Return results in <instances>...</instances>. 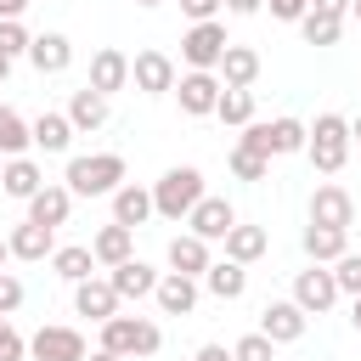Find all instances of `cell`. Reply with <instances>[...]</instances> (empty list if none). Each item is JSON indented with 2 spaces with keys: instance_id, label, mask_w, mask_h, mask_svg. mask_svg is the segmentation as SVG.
<instances>
[{
  "instance_id": "1",
  "label": "cell",
  "mask_w": 361,
  "mask_h": 361,
  "mask_svg": "<svg viewBox=\"0 0 361 361\" xmlns=\"http://www.w3.org/2000/svg\"><path fill=\"white\" fill-rule=\"evenodd\" d=\"M118 186H124V158H118V152L68 158V192H73V197H113Z\"/></svg>"
},
{
  "instance_id": "2",
  "label": "cell",
  "mask_w": 361,
  "mask_h": 361,
  "mask_svg": "<svg viewBox=\"0 0 361 361\" xmlns=\"http://www.w3.org/2000/svg\"><path fill=\"white\" fill-rule=\"evenodd\" d=\"M102 350L135 361V355H158L164 350V327L147 322V316H107L102 322Z\"/></svg>"
},
{
  "instance_id": "3",
  "label": "cell",
  "mask_w": 361,
  "mask_h": 361,
  "mask_svg": "<svg viewBox=\"0 0 361 361\" xmlns=\"http://www.w3.org/2000/svg\"><path fill=\"white\" fill-rule=\"evenodd\" d=\"M305 152H310V164H316L322 175H338L344 158H350V118L316 113V124L305 130Z\"/></svg>"
},
{
  "instance_id": "4",
  "label": "cell",
  "mask_w": 361,
  "mask_h": 361,
  "mask_svg": "<svg viewBox=\"0 0 361 361\" xmlns=\"http://www.w3.org/2000/svg\"><path fill=\"white\" fill-rule=\"evenodd\" d=\"M197 197H203V169L175 164V169H164L158 186H152V214H164V220H186Z\"/></svg>"
},
{
  "instance_id": "5",
  "label": "cell",
  "mask_w": 361,
  "mask_h": 361,
  "mask_svg": "<svg viewBox=\"0 0 361 361\" xmlns=\"http://www.w3.org/2000/svg\"><path fill=\"white\" fill-rule=\"evenodd\" d=\"M226 23L220 17H209V23H192L186 34H180V56H186V68H220V56H226Z\"/></svg>"
},
{
  "instance_id": "6",
  "label": "cell",
  "mask_w": 361,
  "mask_h": 361,
  "mask_svg": "<svg viewBox=\"0 0 361 361\" xmlns=\"http://www.w3.org/2000/svg\"><path fill=\"white\" fill-rule=\"evenodd\" d=\"M333 299H338L333 271L310 259V271H299V276H293V305H299L305 316H322V310H333Z\"/></svg>"
},
{
  "instance_id": "7",
  "label": "cell",
  "mask_w": 361,
  "mask_h": 361,
  "mask_svg": "<svg viewBox=\"0 0 361 361\" xmlns=\"http://www.w3.org/2000/svg\"><path fill=\"white\" fill-rule=\"evenodd\" d=\"M175 96H180V113L203 118V113H214V102H220V73H214V68H192V73L175 79Z\"/></svg>"
},
{
  "instance_id": "8",
  "label": "cell",
  "mask_w": 361,
  "mask_h": 361,
  "mask_svg": "<svg viewBox=\"0 0 361 361\" xmlns=\"http://www.w3.org/2000/svg\"><path fill=\"white\" fill-rule=\"evenodd\" d=\"M231 226H237V209H231L226 197H209V192H203V197L192 203V214H186V231L203 237V243H220Z\"/></svg>"
},
{
  "instance_id": "9",
  "label": "cell",
  "mask_w": 361,
  "mask_h": 361,
  "mask_svg": "<svg viewBox=\"0 0 361 361\" xmlns=\"http://www.w3.org/2000/svg\"><path fill=\"white\" fill-rule=\"evenodd\" d=\"M34 361H85V333L79 327H39L28 338Z\"/></svg>"
},
{
  "instance_id": "10",
  "label": "cell",
  "mask_w": 361,
  "mask_h": 361,
  "mask_svg": "<svg viewBox=\"0 0 361 361\" xmlns=\"http://www.w3.org/2000/svg\"><path fill=\"white\" fill-rule=\"evenodd\" d=\"M305 310L293 305V299H271L265 310H259V333L271 338V344H293V338H305Z\"/></svg>"
},
{
  "instance_id": "11",
  "label": "cell",
  "mask_w": 361,
  "mask_h": 361,
  "mask_svg": "<svg viewBox=\"0 0 361 361\" xmlns=\"http://www.w3.org/2000/svg\"><path fill=\"white\" fill-rule=\"evenodd\" d=\"M130 79H135L141 96H164V90H175V62H169L164 51H135Z\"/></svg>"
},
{
  "instance_id": "12",
  "label": "cell",
  "mask_w": 361,
  "mask_h": 361,
  "mask_svg": "<svg viewBox=\"0 0 361 361\" xmlns=\"http://www.w3.org/2000/svg\"><path fill=\"white\" fill-rule=\"evenodd\" d=\"M350 220H355V197H350L344 186H316V197H310V226H344V231H350Z\"/></svg>"
},
{
  "instance_id": "13",
  "label": "cell",
  "mask_w": 361,
  "mask_h": 361,
  "mask_svg": "<svg viewBox=\"0 0 361 361\" xmlns=\"http://www.w3.org/2000/svg\"><path fill=\"white\" fill-rule=\"evenodd\" d=\"M152 299H158V310H164V316H192V310H197V276L169 271V276H158Z\"/></svg>"
},
{
  "instance_id": "14",
  "label": "cell",
  "mask_w": 361,
  "mask_h": 361,
  "mask_svg": "<svg viewBox=\"0 0 361 361\" xmlns=\"http://www.w3.org/2000/svg\"><path fill=\"white\" fill-rule=\"evenodd\" d=\"M73 310H79V316H90L96 327H102L107 316H118V293H113V282H96V276L73 282Z\"/></svg>"
},
{
  "instance_id": "15",
  "label": "cell",
  "mask_w": 361,
  "mask_h": 361,
  "mask_svg": "<svg viewBox=\"0 0 361 361\" xmlns=\"http://www.w3.org/2000/svg\"><path fill=\"white\" fill-rule=\"evenodd\" d=\"M68 209H73V192H68V186H51V180L28 197V220H34V226H51V231L68 226Z\"/></svg>"
},
{
  "instance_id": "16",
  "label": "cell",
  "mask_w": 361,
  "mask_h": 361,
  "mask_svg": "<svg viewBox=\"0 0 361 361\" xmlns=\"http://www.w3.org/2000/svg\"><path fill=\"white\" fill-rule=\"evenodd\" d=\"M6 248H11V259H51V254H56V231H51V226L23 220V226H11Z\"/></svg>"
},
{
  "instance_id": "17",
  "label": "cell",
  "mask_w": 361,
  "mask_h": 361,
  "mask_svg": "<svg viewBox=\"0 0 361 361\" xmlns=\"http://www.w3.org/2000/svg\"><path fill=\"white\" fill-rule=\"evenodd\" d=\"M130 85V56L124 51H96L90 56V90H102V96H113V90H124Z\"/></svg>"
},
{
  "instance_id": "18",
  "label": "cell",
  "mask_w": 361,
  "mask_h": 361,
  "mask_svg": "<svg viewBox=\"0 0 361 361\" xmlns=\"http://www.w3.org/2000/svg\"><path fill=\"white\" fill-rule=\"evenodd\" d=\"M39 186H45V175H39V164H34L28 152H23V158H6V164H0V192H6V197H23V203H28V197H34Z\"/></svg>"
},
{
  "instance_id": "19",
  "label": "cell",
  "mask_w": 361,
  "mask_h": 361,
  "mask_svg": "<svg viewBox=\"0 0 361 361\" xmlns=\"http://www.w3.org/2000/svg\"><path fill=\"white\" fill-rule=\"evenodd\" d=\"M90 254H96V265H107V271H113V265H124V259L135 254V231L113 220V226H102V231L90 237Z\"/></svg>"
},
{
  "instance_id": "20",
  "label": "cell",
  "mask_w": 361,
  "mask_h": 361,
  "mask_svg": "<svg viewBox=\"0 0 361 361\" xmlns=\"http://www.w3.org/2000/svg\"><path fill=\"white\" fill-rule=\"evenodd\" d=\"M107 282H113V293H118V299H147V293L158 288V271H152L147 259H135V254H130L124 265H113V276H107Z\"/></svg>"
},
{
  "instance_id": "21",
  "label": "cell",
  "mask_w": 361,
  "mask_h": 361,
  "mask_svg": "<svg viewBox=\"0 0 361 361\" xmlns=\"http://www.w3.org/2000/svg\"><path fill=\"white\" fill-rule=\"evenodd\" d=\"M28 62H34L39 73H62V68L73 62V39H68V34H34V39H28Z\"/></svg>"
},
{
  "instance_id": "22",
  "label": "cell",
  "mask_w": 361,
  "mask_h": 361,
  "mask_svg": "<svg viewBox=\"0 0 361 361\" xmlns=\"http://www.w3.org/2000/svg\"><path fill=\"white\" fill-rule=\"evenodd\" d=\"M107 113H113V107H107V96H102V90H90V85H85V90H73V102H68V124H73V135H79V130H102V124H107Z\"/></svg>"
},
{
  "instance_id": "23",
  "label": "cell",
  "mask_w": 361,
  "mask_h": 361,
  "mask_svg": "<svg viewBox=\"0 0 361 361\" xmlns=\"http://www.w3.org/2000/svg\"><path fill=\"white\" fill-rule=\"evenodd\" d=\"M113 220H118V226H130V231H135V226H147V220H152V192L124 180V186L113 192Z\"/></svg>"
},
{
  "instance_id": "24",
  "label": "cell",
  "mask_w": 361,
  "mask_h": 361,
  "mask_svg": "<svg viewBox=\"0 0 361 361\" xmlns=\"http://www.w3.org/2000/svg\"><path fill=\"white\" fill-rule=\"evenodd\" d=\"M169 271H180V276H203V271H209V243L192 237V231L169 237Z\"/></svg>"
},
{
  "instance_id": "25",
  "label": "cell",
  "mask_w": 361,
  "mask_h": 361,
  "mask_svg": "<svg viewBox=\"0 0 361 361\" xmlns=\"http://www.w3.org/2000/svg\"><path fill=\"white\" fill-rule=\"evenodd\" d=\"M259 79V51L254 45H226V56H220V85H254Z\"/></svg>"
},
{
  "instance_id": "26",
  "label": "cell",
  "mask_w": 361,
  "mask_h": 361,
  "mask_svg": "<svg viewBox=\"0 0 361 361\" xmlns=\"http://www.w3.org/2000/svg\"><path fill=\"white\" fill-rule=\"evenodd\" d=\"M28 141H34L39 152H68V141H73L68 113H39V118L28 124Z\"/></svg>"
},
{
  "instance_id": "27",
  "label": "cell",
  "mask_w": 361,
  "mask_h": 361,
  "mask_svg": "<svg viewBox=\"0 0 361 361\" xmlns=\"http://www.w3.org/2000/svg\"><path fill=\"white\" fill-rule=\"evenodd\" d=\"M344 248H350V231L344 226H305V254L316 265H333Z\"/></svg>"
},
{
  "instance_id": "28",
  "label": "cell",
  "mask_w": 361,
  "mask_h": 361,
  "mask_svg": "<svg viewBox=\"0 0 361 361\" xmlns=\"http://www.w3.org/2000/svg\"><path fill=\"white\" fill-rule=\"evenodd\" d=\"M203 288L214 293V299H243V288H248V265H237V259H209V271H203Z\"/></svg>"
},
{
  "instance_id": "29",
  "label": "cell",
  "mask_w": 361,
  "mask_h": 361,
  "mask_svg": "<svg viewBox=\"0 0 361 361\" xmlns=\"http://www.w3.org/2000/svg\"><path fill=\"white\" fill-rule=\"evenodd\" d=\"M214 118L220 124H248L254 118V90H243V85H220V102H214Z\"/></svg>"
},
{
  "instance_id": "30",
  "label": "cell",
  "mask_w": 361,
  "mask_h": 361,
  "mask_svg": "<svg viewBox=\"0 0 361 361\" xmlns=\"http://www.w3.org/2000/svg\"><path fill=\"white\" fill-rule=\"evenodd\" d=\"M220 243H226V259H237V265H254L265 254V231L259 226H231Z\"/></svg>"
},
{
  "instance_id": "31",
  "label": "cell",
  "mask_w": 361,
  "mask_h": 361,
  "mask_svg": "<svg viewBox=\"0 0 361 361\" xmlns=\"http://www.w3.org/2000/svg\"><path fill=\"white\" fill-rule=\"evenodd\" d=\"M51 271H56L62 282H85V276L96 271V254H90L85 243H68V248H56V254H51Z\"/></svg>"
},
{
  "instance_id": "32",
  "label": "cell",
  "mask_w": 361,
  "mask_h": 361,
  "mask_svg": "<svg viewBox=\"0 0 361 361\" xmlns=\"http://www.w3.org/2000/svg\"><path fill=\"white\" fill-rule=\"evenodd\" d=\"M34 141H28V118L17 107H0V158H23Z\"/></svg>"
},
{
  "instance_id": "33",
  "label": "cell",
  "mask_w": 361,
  "mask_h": 361,
  "mask_svg": "<svg viewBox=\"0 0 361 361\" xmlns=\"http://www.w3.org/2000/svg\"><path fill=\"white\" fill-rule=\"evenodd\" d=\"M265 147H271V158L305 152V124H299V118H271V124H265Z\"/></svg>"
},
{
  "instance_id": "34",
  "label": "cell",
  "mask_w": 361,
  "mask_h": 361,
  "mask_svg": "<svg viewBox=\"0 0 361 361\" xmlns=\"http://www.w3.org/2000/svg\"><path fill=\"white\" fill-rule=\"evenodd\" d=\"M231 175L237 180H265L271 175V158L254 152V147H231Z\"/></svg>"
},
{
  "instance_id": "35",
  "label": "cell",
  "mask_w": 361,
  "mask_h": 361,
  "mask_svg": "<svg viewBox=\"0 0 361 361\" xmlns=\"http://www.w3.org/2000/svg\"><path fill=\"white\" fill-rule=\"evenodd\" d=\"M231 361H276V344L254 327V333H243V338L231 344Z\"/></svg>"
},
{
  "instance_id": "36",
  "label": "cell",
  "mask_w": 361,
  "mask_h": 361,
  "mask_svg": "<svg viewBox=\"0 0 361 361\" xmlns=\"http://www.w3.org/2000/svg\"><path fill=\"white\" fill-rule=\"evenodd\" d=\"M299 28H305V39H310V45H333V39H338V28H344V17H316V11H305V17H299Z\"/></svg>"
},
{
  "instance_id": "37",
  "label": "cell",
  "mask_w": 361,
  "mask_h": 361,
  "mask_svg": "<svg viewBox=\"0 0 361 361\" xmlns=\"http://www.w3.org/2000/svg\"><path fill=\"white\" fill-rule=\"evenodd\" d=\"M333 282H338V293H350V299H355V293H361V254H350V248H344V254L333 259Z\"/></svg>"
},
{
  "instance_id": "38",
  "label": "cell",
  "mask_w": 361,
  "mask_h": 361,
  "mask_svg": "<svg viewBox=\"0 0 361 361\" xmlns=\"http://www.w3.org/2000/svg\"><path fill=\"white\" fill-rule=\"evenodd\" d=\"M0 51H6L11 62L28 51V28H23V17H0Z\"/></svg>"
},
{
  "instance_id": "39",
  "label": "cell",
  "mask_w": 361,
  "mask_h": 361,
  "mask_svg": "<svg viewBox=\"0 0 361 361\" xmlns=\"http://www.w3.org/2000/svg\"><path fill=\"white\" fill-rule=\"evenodd\" d=\"M23 355H28V338L0 316V361H23Z\"/></svg>"
},
{
  "instance_id": "40",
  "label": "cell",
  "mask_w": 361,
  "mask_h": 361,
  "mask_svg": "<svg viewBox=\"0 0 361 361\" xmlns=\"http://www.w3.org/2000/svg\"><path fill=\"white\" fill-rule=\"evenodd\" d=\"M17 305H23V282H17L11 271H0V316H11Z\"/></svg>"
},
{
  "instance_id": "41",
  "label": "cell",
  "mask_w": 361,
  "mask_h": 361,
  "mask_svg": "<svg viewBox=\"0 0 361 361\" xmlns=\"http://www.w3.org/2000/svg\"><path fill=\"white\" fill-rule=\"evenodd\" d=\"M305 11H310V0H271V17L276 23H299Z\"/></svg>"
},
{
  "instance_id": "42",
  "label": "cell",
  "mask_w": 361,
  "mask_h": 361,
  "mask_svg": "<svg viewBox=\"0 0 361 361\" xmlns=\"http://www.w3.org/2000/svg\"><path fill=\"white\" fill-rule=\"evenodd\" d=\"M220 6H226V0H180V11H186L192 23H209V17L220 11Z\"/></svg>"
},
{
  "instance_id": "43",
  "label": "cell",
  "mask_w": 361,
  "mask_h": 361,
  "mask_svg": "<svg viewBox=\"0 0 361 361\" xmlns=\"http://www.w3.org/2000/svg\"><path fill=\"white\" fill-rule=\"evenodd\" d=\"M310 11H316V17H344L350 0H310Z\"/></svg>"
},
{
  "instance_id": "44",
  "label": "cell",
  "mask_w": 361,
  "mask_h": 361,
  "mask_svg": "<svg viewBox=\"0 0 361 361\" xmlns=\"http://www.w3.org/2000/svg\"><path fill=\"white\" fill-rule=\"evenodd\" d=\"M259 6H265V0H226V11H231V17H254Z\"/></svg>"
},
{
  "instance_id": "45",
  "label": "cell",
  "mask_w": 361,
  "mask_h": 361,
  "mask_svg": "<svg viewBox=\"0 0 361 361\" xmlns=\"http://www.w3.org/2000/svg\"><path fill=\"white\" fill-rule=\"evenodd\" d=\"M192 361H231V350H226V344H203Z\"/></svg>"
},
{
  "instance_id": "46",
  "label": "cell",
  "mask_w": 361,
  "mask_h": 361,
  "mask_svg": "<svg viewBox=\"0 0 361 361\" xmlns=\"http://www.w3.org/2000/svg\"><path fill=\"white\" fill-rule=\"evenodd\" d=\"M23 6L28 0H0V17H23Z\"/></svg>"
},
{
  "instance_id": "47",
  "label": "cell",
  "mask_w": 361,
  "mask_h": 361,
  "mask_svg": "<svg viewBox=\"0 0 361 361\" xmlns=\"http://www.w3.org/2000/svg\"><path fill=\"white\" fill-rule=\"evenodd\" d=\"M90 361H124V355H113V350H96V355H90Z\"/></svg>"
},
{
  "instance_id": "48",
  "label": "cell",
  "mask_w": 361,
  "mask_h": 361,
  "mask_svg": "<svg viewBox=\"0 0 361 361\" xmlns=\"http://www.w3.org/2000/svg\"><path fill=\"white\" fill-rule=\"evenodd\" d=\"M6 73H11V56H6V51H0V85H6Z\"/></svg>"
},
{
  "instance_id": "49",
  "label": "cell",
  "mask_w": 361,
  "mask_h": 361,
  "mask_svg": "<svg viewBox=\"0 0 361 361\" xmlns=\"http://www.w3.org/2000/svg\"><path fill=\"white\" fill-rule=\"evenodd\" d=\"M350 322H355V327H361V293H355V310H350Z\"/></svg>"
},
{
  "instance_id": "50",
  "label": "cell",
  "mask_w": 361,
  "mask_h": 361,
  "mask_svg": "<svg viewBox=\"0 0 361 361\" xmlns=\"http://www.w3.org/2000/svg\"><path fill=\"white\" fill-rule=\"evenodd\" d=\"M350 141H361V118H355V124H350Z\"/></svg>"
},
{
  "instance_id": "51",
  "label": "cell",
  "mask_w": 361,
  "mask_h": 361,
  "mask_svg": "<svg viewBox=\"0 0 361 361\" xmlns=\"http://www.w3.org/2000/svg\"><path fill=\"white\" fill-rule=\"evenodd\" d=\"M350 11H355V23H361V0H350Z\"/></svg>"
},
{
  "instance_id": "52",
  "label": "cell",
  "mask_w": 361,
  "mask_h": 361,
  "mask_svg": "<svg viewBox=\"0 0 361 361\" xmlns=\"http://www.w3.org/2000/svg\"><path fill=\"white\" fill-rule=\"evenodd\" d=\"M6 254H11V248H6V237H0V265H6Z\"/></svg>"
},
{
  "instance_id": "53",
  "label": "cell",
  "mask_w": 361,
  "mask_h": 361,
  "mask_svg": "<svg viewBox=\"0 0 361 361\" xmlns=\"http://www.w3.org/2000/svg\"><path fill=\"white\" fill-rule=\"evenodd\" d=\"M135 6H164V0H135Z\"/></svg>"
},
{
  "instance_id": "54",
  "label": "cell",
  "mask_w": 361,
  "mask_h": 361,
  "mask_svg": "<svg viewBox=\"0 0 361 361\" xmlns=\"http://www.w3.org/2000/svg\"><path fill=\"white\" fill-rule=\"evenodd\" d=\"M0 164H6V158H0Z\"/></svg>"
}]
</instances>
